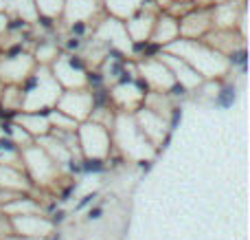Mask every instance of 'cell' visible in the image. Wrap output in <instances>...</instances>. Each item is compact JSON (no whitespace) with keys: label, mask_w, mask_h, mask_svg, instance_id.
Instances as JSON below:
<instances>
[{"label":"cell","mask_w":250,"mask_h":240,"mask_svg":"<svg viewBox=\"0 0 250 240\" xmlns=\"http://www.w3.org/2000/svg\"><path fill=\"white\" fill-rule=\"evenodd\" d=\"M13 227L20 232V236L24 238H46L53 229V223L42 216H35V214H22V216H16L13 220Z\"/></svg>","instance_id":"1"},{"label":"cell","mask_w":250,"mask_h":240,"mask_svg":"<svg viewBox=\"0 0 250 240\" xmlns=\"http://www.w3.org/2000/svg\"><path fill=\"white\" fill-rule=\"evenodd\" d=\"M220 101H222L224 106H229L230 101H233V93H230V91H224V95L220 97Z\"/></svg>","instance_id":"2"},{"label":"cell","mask_w":250,"mask_h":240,"mask_svg":"<svg viewBox=\"0 0 250 240\" xmlns=\"http://www.w3.org/2000/svg\"><path fill=\"white\" fill-rule=\"evenodd\" d=\"M0 240H13V238H0Z\"/></svg>","instance_id":"3"}]
</instances>
